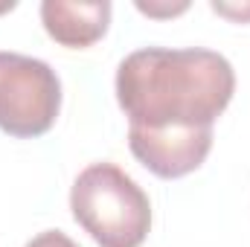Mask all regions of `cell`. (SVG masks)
<instances>
[{"label": "cell", "instance_id": "6da1fadb", "mask_svg": "<svg viewBox=\"0 0 250 247\" xmlns=\"http://www.w3.org/2000/svg\"><path fill=\"white\" fill-rule=\"evenodd\" d=\"M233 90V64L201 47H146L125 56L117 70V102L128 128H212Z\"/></svg>", "mask_w": 250, "mask_h": 247}, {"label": "cell", "instance_id": "7a4b0ae2", "mask_svg": "<svg viewBox=\"0 0 250 247\" xmlns=\"http://www.w3.org/2000/svg\"><path fill=\"white\" fill-rule=\"evenodd\" d=\"M76 224L99 247H140L151 230V201L117 163H90L70 189Z\"/></svg>", "mask_w": 250, "mask_h": 247}, {"label": "cell", "instance_id": "3957f363", "mask_svg": "<svg viewBox=\"0 0 250 247\" xmlns=\"http://www.w3.org/2000/svg\"><path fill=\"white\" fill-rule=\"evenodd\" d=\"M62 111L59 73L41 59L0 50V131L18 140L47 134Z\"/></svg>", "mask_w": 250, "mask_h": 247}, {"label": "cell", "instance_id": "277c9868", "mask_svg": "<svg viewBox=\"0 0 250 247\" xmlns=\"http://www.w3.org/2000/svg\"><path fill=\"white\" fill-rule=\"evenodd\" d=\"M131 154L157 178L178 181L195 172L209 148H212V128H172V131H148V128H128Z\"/></svg>", "mask_w": 250, "mask_h": 247}, {"label": "cell", "instance_id": "5b68a950", "mask_svg": "<svg viewBox=\"0 0 250 247\" xmlns=\"http://www.w3.org/2000/svg\"><path fill=\"white\" fill-rule=\"evenodd\" d=\"M41 23L53 41L62 47H90L96 44L111 23V3H73V0H44L41 3Z\"/></svg>", "mask_w": 250, "mask_h": 247}, {"label": "cell", "instance_id": "8992f818", "mask_svg": "<svg viewBox=\"0 0 250 247\" xmlns=\"http://www.w3.org/2000/svg\"><path fill=\"white\" fill-rule=\"evenodd\" d=\"M23 247H79L70 236H64L62 230H44L38 233L32 242H26Z\"/></svg>", "mask_w": 250, "mask_h": 247}, {"label": "cell", "instance_id": "52a82bcc", "mask_svg": "<svg viewBox=\"0 0 250 247\" xmlns=\"http://www.w3.org/2000/svg\"><path fill=\"white\" fill-rule=\"evenodd\" d=\"M137 9L143 15H151V18H172V15H181L187 12L189 3H172V6H154V3H137Z\"/></svg>", "mask_w": 250, "mask_h": 247}, {"label": "cell", "instance_id": "ba28073f", "mask_svg": "<svg viewBox=\"0 0 250 247\" xmlns=\"http://www.w3.org/2000/svg\"><path fill=\"white\" fill-rule=\"evenodd\" d=\"M212 12L230 18V21H242V23H250V3H242V6H233V3H212Z\"/></svg>", "mask_w": 250, "mask_h": 247}]
</instances>
